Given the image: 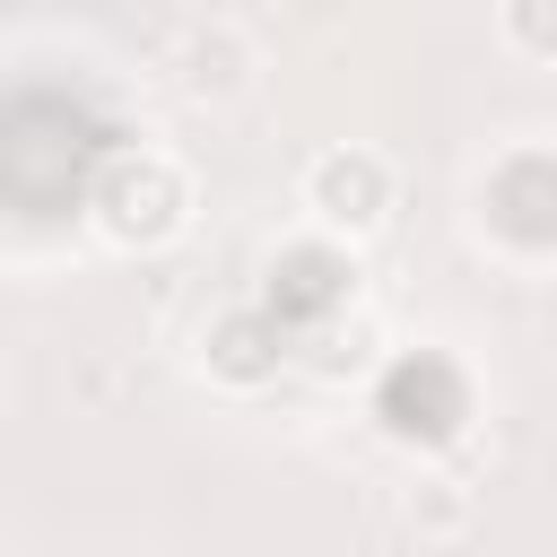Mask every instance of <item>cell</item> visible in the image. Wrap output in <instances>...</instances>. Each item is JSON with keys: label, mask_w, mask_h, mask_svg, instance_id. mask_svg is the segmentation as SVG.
<instances>
[{"label": "cell", "mask_w": 557, "mask_h": 557, "mask_svg": "<svg viewBox=\"0 0 557 557\" xmlns=\"http://www.w3.org/2000/svg\"><path fill=\"white\" fill-rule=\"evenodd\" d=\"M183 209H191V174H183L165 148H131V157H113L104 183H96V226H104L113 244H165V235L183 226Z\"/></svg>", "instance_id": "1"}, {"label": "cell", "mask_w": 557, "mask_h": 557, "mask_svg": "<svg viewBox=\"0 0 557 557\" xmlns=\"http://www.w3.org/2000/svg\"><path fill=\"white\" fill-rule=\"evenodd\" d=\"M409 522H426V531H461V522H470V505H461V487H453V479H418Z\"/></svg>", "instance_id": "4"}, {"label": "cell", "mask_w": 557, "mask_h": 557, "mask_svg": "<svg viewBox=\"0 0 557 557\" xmlns=\"http://www.w3.org/2000/svg\"><path fill=\"white\" fill-rule=\"evenodd\" d=\"M244 61H252V52H244V35H235L226 17H209V26L183 35V78H191V87H235Z\"/></svg>", "instance_id": "3"}, {"label": "cell", "mask_w": 557, "mask_h": 557, "mask_svg": "<svg viewBox=\"0 0 557 557\" xmlns=\"http://www.w3.org/2000/svg\"><path fill=\"white\" fill-rule=\"evenodd\" d=\"M305 209H313L322 235H348L357 244V235H374L392 218V165L374 148H322L305 165Z\"/></svg>", "instance_id": "2"}, {"label": "cell", "mask_w": 557, "mask_h": 557, "mask_svg": "<svg viewBox=\"0 0 557 557\" xmlns=\"http://www.w3.org/2000/svg\"><path fill=\"white\" fill-rule=\"evenodd\" d=\"M496 26H505V44H522V52H557V9H540V0H513Z\"/></svg>", "instance_id": "5"}]
</instances>
